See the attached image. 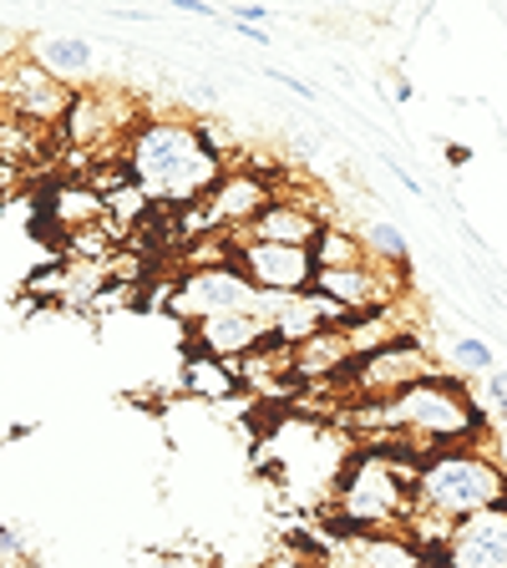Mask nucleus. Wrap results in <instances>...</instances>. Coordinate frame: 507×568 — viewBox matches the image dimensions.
I'll list each match as a JSON object with an SVG mask.
<instances>
[{"instance_id":"f257e3e1","label":"nucleus","mask_w":507,"mask_h":568,"mask_svg":"<svg viewBox=\"0 0 507 568\" xmlns=\"http://www.w3.org/2000/svg\"><path fill=\"white\" fill-rule=\"evenodd\" d=\"M122 163L132 183L153 199V209H199L229 173L199 138V122L189 118H148L128 138Z\"/></svg>"},{"instance_id":"f03ea898","label":"nucleus","mask_w":507,"mask_h":568,"mask_svg":"<svg viewBox=\"0 0 507 568\" xmlns=\"http://www.w3.org/2000/svg\"><path fill=\"white\" fill-rule=\"evenodd\" d=\"M416 473L422 462L391 447H355L331 487V523L325 538L406 528L416 513Z\"/></svg>"},{"instance_id":"7ed1b4c3","label":"nucleus","mask_w":507,"mask_h":568,"mask_svg":"<svg viewBox=\"0 0 507 568\" xmlns=\"http://www.w3.org/2000/svg\"><path fill=\"white\" fill-rule=\"evenodd\" d=\"M507 503V462L497 457V442L487 447H452L432 452L416 473V513L437 523H462Z\"/></svg>"},{"instance_id":"20e7f679","label":"nucleus","mask_w":507,"mask_h":568,"mask_svg":"<svg viewBox=\"0 0 507 568\" xmlns=\"http://www.w3.org/2000/svg\"><path fill=\"white\" fill-rule=\"evenodd\" d=\"M163 310L173 320L199 325V320L234 315V310H260V315H270L274 300L260 295V290L244 280V270H239V264H219V270H183L178 280H168Z\"/></svg>"},{"instance_id":"39448f33","label":"nucleus","mask_w":507,"mask_h":568,"mask_svg":"<svg viewBox=\"0 0 507 568\" xmlns=\"http://www.w3.org/2000/svg\"><path fill=\"white\" fill-rule=\"evenodd\" d=\"M432 376H437V361H432L426 341L416 331H406L386 351L351 361V371L341 376V390H351V402H396L402 390L422 386Z\"/></svg>"},{"instance_id":"423d86ee","label":"nucleus","mask_w":507,"mask_h":568,"mask_svg":"<svg viewBox=\"0 0 507 568\" xmlns=\"http://www.w3.org/2000/svg\"><path fill=\"white\" fill-rule=\"evenodd\" d=\"M71 106V87H61L41 61H31L26 51L0 61V118L31 122V128H61Z\"/></svg>"},{"instance_id":"0eeeda50","label":"nucleus","mask_w":507,"mask_h":568,"mask_svg":"<svg viewBox=\"0 0 507 568\" xmlns=\"http://www.w3.org/2000/svg\"><path fill=\"white\" fill-rule=\"evenodd\" d=\"M426 568H507V503L452 523L442 548L426 554Z\"/></svg>"},{"instance_id":"6e6552de","label":"nucleus","mask_w":507,"mask_h":568,"mask_svg":"<svg viewBox=\"0 0 507 568\" xmlns=\"http://www.w3.org/2000/svg\"><path fill=\"white\" fill-rule=\"evenodd\" d=\"M239 270L244 280L270 300H290L305 295L315 284V254L310 248H290V244H260V239H239Z\"/></svg>"},{"instance_id":"1a4fd4ad","label":"nucleus","mask_w":507,"mask_h":568,"mask_svg":"<svg viewBox=\"0 0 507 568\" xmlns=\"http://www.w3.org/2000/svg\"><path fill=\"white\" fill-rule=\"evenodd\" d=\"M270 203H274V178L264 173V168H229V173L219 178V189L203 199V213L213 219V229L244 234Z\"/></svg>"},{"instance_id":"9d476101","label":"nucleus","mask_w":507,"mask_h":568,"mask_svg":"<svg viewBox=\"0 0 507 568\" xmlns=\"http://www.w3.org/2000/svg\"><path fill=\"white\" fill-rule=\"evenodd\" d=\"M270 341H274L270 315H260V310H234V315H213V320L189 325L193 351L219 355V361H229V366H244L249 355H260Z\"/></svg>"},{"instance_id":"9b49d317","label":"nucleus","mask_w":507,"mask_h":568,"mask_svg":"<svg viewBox=\"0 0 507 568\" xmlns=\"http://www.w3.org/2000/svg\"><path fill=\"white\" fill-rule=\"evenodd\" d=\"M331 224L325 209H315L310 199H290V193H274V203L244 229L239 239H260V244H290V248H310L320 239V229Z\"/></svg>"},{"instance_id":"f8f14e48","label":"nucleus","mask_w":507,"mask_h":568,"mask_svg":"<svg viewBox=\"0 0 507 568\" xmlns=\"http://www.w3.org/2000/svg\"><path fill=\"white\" fill-rule=\"evenodd\" d=\"M102 219H107V199L77 173L57 178V183L47 189V199H41V224H57L61 244H67L71 234H82V229L102 224Z\"/></svg>"},{"instance_id":"ddd939ff","label":"nucleus","mask_w":507,"mask_h":568,"mask_svg":"<svg viewBox=\"0 0 507 568\" xmlns=\"http://www.w3.org/2000/svg\"><path fill=\"white\" fill-rule=\"evenodd\" d=\"M26 57L41 61V67L57 77L61 87H92V71H97V47L92 41H82V36H36L31 47H26Z\"/></svg>"},{"instance_id":"4468645a","label":"nucleus","mask_w":507,"mask_h":568,"mask_svg":"<svg viewBox=\"0 0 507 568\" xmlns=\"http://www.w3.org/2000/svg\"><path fill=\"white\" fill-rule=\"evenodd\" d=\"M183 390L199 396V402L224 406V402H234V396H244V376H239V366H229L219 355H203L189 345V355H183Z\"/></svg>"},{"instance_id":"2eb2a0df","label":"nucleus","mask_w":507,"mask_h":568,"mask_svg":"<svg viewBox=\"0 0 507 568\" xmlns=\"http://www.w3.org/2000/svg\"><path fill=\"white\" fill-rule=\"evenodd\" d=\"M310 254H315V270H355V264H366V244H361V234L345 224H325L320 229V239L310 244Z\"/></svg>"},{"instance_id":"dca6fc26","label":"nucleus","mask_w":507,"mask_h":568,"mask_svg":"<svg viewBox=\"0 0 507 568\" xmlns=\"http://www.w3.org/2000/svg\"><path fill=\"white\" fill-rule=\"evenodd\" d=\"M361 244H366V254L376 264H386V270H406V239L396 224H381V219H371L366 229H361Z\"/></svg>"},{"instance_id":"f3484780","label":"nucleus","mask_w":507,"mask_h":568,"mask_svg":"<svg viewBox=\"0 0 507 568\" xmlns=\"http://www.w3.org/2000/svg\"><path fill=\"white\" fill-rule=\"evenodd\" d=\"M452 355H457V366L467 371V376H487V371L497 366V355L487 341H477V335H462L457 345H452Z\"/></svg>"},{"instance_id":"a211bd4d","label":"nucleus","mask_w":507,"mask_h":568,"mask_svg":"<svg viewBox=\"0 0 507 568\" xmlns=\"http://www.w3.org/2000/svg\"><path fill=\"white\" fill-rule=\"evenodd\" d=\"M487 390H493V402H497V412L507 416V371H487Z\"/></svg>"},{"instance_id":"6ab92c4d","label":"nucleus","mask_w":507,"mask_h":568,"mask_svg":"<svg viewBox=\"0 0 507 568\" xmlns=\"http://www.w3.org/2000/svg\"><path fill=\"white\" fill-rule=\"evenodd\" d=\"M260 568H315V564H310L305 554H274V558H264Z\"/></svg>"},{"instance_id":"aec40b11","label":"nucleus","mask_w":507,"mask_h":568,"mask_svg":"<svg viewBox=\"0 0 507 568\" xmlns=\"http://www.w3.org/2000/svg\"><path fill=\"white\" fill-rule=\"evenodd\" d=\"M270 77H274V82H284V87H290V92H295V97H305V102H315V87H310V82H300V77H284V71H270Z\"/></svg>"},{"instance_id":"412c9836","label":"nucleus","mask_w":507,"mask_h":568,"mask_svg":"<svg viewBox=\"0 0 507 568\" xmlns=\"http://www.w3.org/2000/svg\"><path fill=\"white\" fill-rule=\"evenodd\" d=\"M183 11H189V16H219V11H213V6H209V0H189Z\"/></svg>"}]
</instances>
